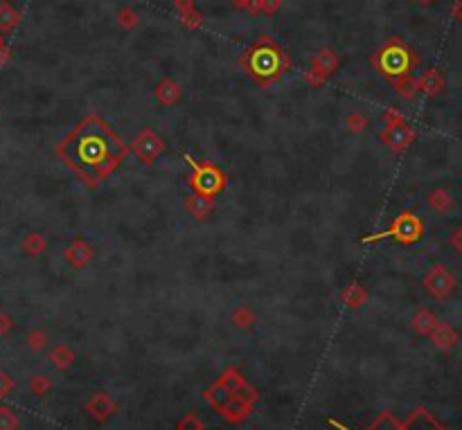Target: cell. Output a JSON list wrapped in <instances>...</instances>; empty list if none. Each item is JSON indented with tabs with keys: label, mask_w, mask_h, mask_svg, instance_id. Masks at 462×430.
<instances>
[{
	"label": "cell",
	"mask_w": 462,
	"mask_h": 430,
	"mask_svg": "<svg viewBox=\"0 0 462 430\" xmlns=\"http://www.w3.org/2000/svg\"><path fill=\"white\" fill-rule=\"evenodd\" d=\"M395 235L401 241L411 243V241L422 237V223L417 221V217H413V214H401V217L397 219V223H395Z\"/></svg>",
	"instance_id": "obj_5"
},
{
	"label": "cell",
	"mask_w": 462,
	"mask_h": 430,
	"mask_svg": "<svg viewBox=\"0 0 462 430\" xmlns=\"http://www.w3.org/2000/svg\"><path fill=\"white\" fill-rule=\"evenodd\" d=\"M280 5V0H262V7L266 9V11H273Z\"/></svg>",
	"instance_id": "obj_16"
},
{
	"label": "cell",
	"mask_w": 462,
	"mask_h": 430,
	"mask_svg": "<svg viewBox=\"0 0 462 430\" xmlns=\"http://www.w3.org/2000/svg\"><path fill=\"white\" fill-rule=\"evenodd\" d=\"M424 286L433 297L442 300L456 289V277L444 266H436V268H431V273L426 275Z\"/></svg>",
	"instance_id": "obj_4"
},
{
	"label": "cell",
	"mask_w": 462,
	"mask_h": 430,
	"mask_svg": "<svg viewBox=\"0 0 462 430\" xmlns=\"http://www.w3.org/2000/svg\"><path fill=\"white\" fill-rule=\"evenodd\" d=\"M451 243H453V248L462 255V225L458 227V230L453 232V237H451Z\"/></svg>",
	"instance_id": "obj_15"
},
{
	"label": "cell",
	"mask_w": 462,
	"mask_h": 430,
	"mask_svg": "<svg viewBox=\"0 0 462 430\" xmlns=\"http://www.w3.org/2000/svg\"><path fill=\"white\" fill-rule=\"evenodd\" d=\"M241 63L246 66V70L255 79L271 81L286 68V56L280 52V48L273 41L262 39L246 56H243Z\"/></svg>",
	"instance_id": "obj_2"
},
{
	"label": "cell",
	"mask_w": 462,
	"mask_h": 430,
	"mask_svg": "<svg viewBox=\"0 0 462 430\" xmlns=\"http://www.w3.org/2000/svg\"><path fill=\"white\" fill-rule=\"evenodd\" d=\"M138 23V16L131 11V9H122L120 11V25H124V27H134Z\"/></svg>",
	"instance_id": "obj_14"
},
{
	"label": "cell",
	"mask_w": 462,
	"mask_h": 430,
	"mask_svg": "<svg viewBox=\"0 0 462 430\" xmlns=\"http://www.w3.org/2000/svg\"><path fill=\"white\" fill-rule=\"evenodd\" d=\"M428 203H431V208H433V210H438V212H446V210L451 208L453 198H451V194L446 192V190H436V192H431V196H428Z\"/></svg>",
	"instance_id": "obj_9"
},
{
	"label": "cell",
	"mask_w": 462,
	"mask_h": 430,
	"mask_svg": "<svg viewBox=\"0 0 462 430\" xmlns=\"http://www.w3.org/2000/svg\"><path fill=\"white\" fill-rule=\"evenodd\" d=\"M420 3H422V5H431V3H433V0H420Z\"/></svg>",
	"instance_id": "obj_19"
},
{
	"label": "cell",
	"mask_w": 462,
	"mask_h": 430,
	"mask_svg": "<svg viewBox=\"0 0 462 430\" xmlns=\"http://www.w3.org/2000/svg\"><path fill=\"white\" fill-rule=\"evenodd\" d=\"M415 322H417V329H422V332H428V329L436 324V320H433V315L428 313V311H422L420 315L415 318Z\"/></svg>",
	"instance_id": "obj_11"
},
{
	"label": "cell",
	"mask_w": 462,
	"mask_h": 430,
	"mask_svg": "<svg viewBox=\"0 0 462 430\" xmlns=\"http://www.w3.org/2000/svg\"><path fill=\"white\" fill-rule=\"evenodd\" d=\"M66 158L86 178L97 180L111 171L122 155L120 140L99 120H86L66 142Z\"/></svg>",
	"instance_id": "obj_1"
},
{
	"label": "cell",
	"mask_w": 462,
	"mask_h": 430,
	"mask_svg": "<svg viewBox=\"0 0 462 430\" xmlns=\"http://www.w3.org/2000/svg\"><path fill=\"white\" fill-rule=\"evenodd\" d=\"M372 63L377 66V70L381 75L391 77V79H403L411 75V70L417 63V56L403 46L399 39H393L388 46H383L377 56L372 59Z\"/></svg>",
	"instance_id": "obj_3"
},
{
	"label": "cell",
	"mask_w": 462,
	"mask_h": 430,
	"mask_svg": "<svg viewBox=\"0 0 462 430\" xmlns=\"http://www.w3.org/2000/svg\"><path fill=\"white\" fill-rule=\"evenodd\" d=\"M442 86H444V81H442V75L438 73V70H428V73L417 81V88H422L431 95H438L442 91Z\"/></svg>",
	"instance_id": "obj_8"
},
{
	"label": "cell",
	"mask_w": 462,
	"mask_h": 430,
	"mask_svg": "<svg viewBox=\"0 0 462 430\" xmlns=\"http://www.w3.org/2000/svg\"><path fill=\"white\" fill-rule=\"evenodd\" d=\"M336 66H338L336 54L329 52V50H323V52H318V54L313 56V68L321 70L323 75H331V73H334Z\"/></svg>",
	"instance_id": "obj_7"
},
{
	"label": "cell",
	"mask_w": 462,
	"mask_h": 430,
	"mask_svg": "<svg viewBox=\"0 0 462 430\" xmlns=\"http://www.w3.org/2000/svg\"><path fill=\"white\" fill-rule=\"evenodd\" d=\"M413 140V131L408 126H403V124H397L391 128V133H388V142H391V147L393 149H403L408 145V142Z\"/></svg>",
	"instance_id": "obj_6"
},
{
	"label": "cell",
	"mask_w": 462,
	"mask_h": 430,
	"mask_svg": "<svg viewBox=\"0 0 462 430\" xmlns=\"http://www.w3.org/2000/svg\"><path fill=\"white\" fill-rule=\"evenodd\" d=\"M19 21V11L14 9L9 3L0 5V30H11Z\"/></svg>",
	"instance_id": "obj_10"
},
{
	"label": "cell",
	"mask_w": 462,
	"mask_h": 430,
	"mask_svg": "<svg viewBox=\"0 0 462 430\" xmlns=\"http://www.w3.org/2000/svg\"><path fill=\"white\" fill-rule=\"evenodd\" d=\"M158 95H161V97H165L167 102H169V99L179 97V86H174V83H171V81H165V83L161 86V91H158Z\"/></svg>",
	"instance_id": "obj_12"
},
{
	"label": "cell",
	"mask_w": 462,
	"mask_h": 430,
	"mask_svg": "<svg viewBox=\"0 0 462 430\" xmlns=\"http://www.w3.org/2000/svg\"><path fill=\"white\" fill-rule=\"evenodd\" d=\"M230 3H233L235 7H248L251 0H230Z\"/></svg>",
	"instance_id": "obj_17"
},
{
	"label": "cell",
	"mask_w": 462,
	"mask_h": 430,
	"mask_svg": "<svg viewBox=\"0 0 462 430\" xmlns=\"http://www.w3.org/2000/svg\"><path fill=\"white\" fill-rule=\"evenodd\" d=\"M453 11H456V16H458V19L462 21V0H460V3L456 5V9H453Z\"/></svg>",
	"instance_id": "obj_18"
},
{
	"label": "cell",
	"mask_w": 462,
	"mask_h": 430,
	"mask_svg": "<svg viewBox=\"0 0 462 430\" xmlns=\"http://www.w3.org/2000/svg\"><path fill=\"white\" fill-rule=\"evenodd\" d=\"M436 340H440V345H453V340H456V334L451 332L449 327H440V338L436 336Z\"/></svg>",
	"instance_id": "obj_13"
}]
</instances>
